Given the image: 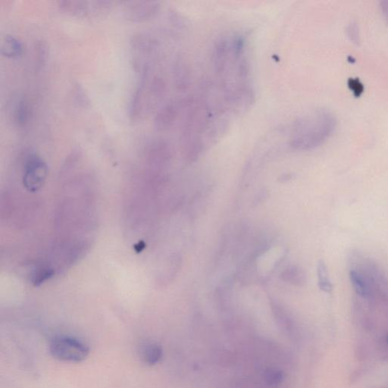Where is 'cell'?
<instances>
[{"label": "cell", "instance_id": "6da1fadb", "mask_svg": "<svg viewBox=\"0 0 388 388\" xmlns=\"http://www.w3.org/2000/svg\"><path fill=\"white\" fill-rule=\"evenodd\" d=\"M246 47L244 36H229L217 41L213 50L212 62L224 100L235 110H244L254 99Z\"/></svg>", "mask_w": 388, "mask_h": 388}, {"label": "cell", "instance_id": "7a4b0ae2", "mask_svg": "<svg viewBox=\"0 0 388 388\" xmlns=\"http://www.w3.org/2000/svg\"><path fill=\"white\" fill-rule=\"evenodd\" d=\"M336 127V117L332 112L324 108L312 110L295 120L290 145L298 151L316 149L332 136Z\"/></svg>", "mask_w": 388, "mask_h": 388}, {"label": "cell", "instance_id": "3957f363", "mask_svg": "<svg viewBox=\"0 0 388 388\" xmlns=\"http://www.w3.org/2000/svg\"><path fill=\"white\" fill-rule=\"evenodd\" d=\"M132 66L141 76L150 74L158 56V42L150 35L138 33L132 36L130 42Z\"/></svg>", "mask_w": 388, "mask_h": 388}, {"label": "cell", "instance_id": "277c9868", "mask_svg": "<svg viewBox=\"0 0 388 388\" xmlns=\"http://www.w3.org/2000/svg\"><path fill=\"white\" fill-rule=\"evenodd\" d=\"M51 355L57 360L72 362L84 361L90 354L86 344L69 336H58L54 338L50 344Z\"/></svg>", "mask_w": 388, "mask_h": 388}, {"label": "cell", "instance_id": "5b68a950", "mask_svg": "<svg viewBox=\"0 0 388 388\" xmlns=\"http://www.w3.org/2000/svg\"><path fill=\"white\" fill-rule=\"evenodd\" d=\"M58 8L64 14L78 18H88L104 16L111 11L113 2L111 1H78L63 0L58 1Z\"/></svg>", "mask_w": 388, "mask_h": 388}, {"label": "cell", "instance_id": "8992f818", "mask_svg": "<svg viewBox=\"0 0 388 388\" xmlns=\"http://www.w3.org/2000/svg\"><path fill=\"white\" fill-rule=\"evenodd\" d=\"M46 164L38 156L30 155L24 169V185L29 190L35 191L42 186L47 176Z\"/></svg>", "mask_w": 388, "mask_h": 388}, {"label": "cell", "instance_id": "52a82bcc", "mask_svg": "<svg viewBox=\"0 0 388 388\" xmlns=\"http://www.w3.org/2000/svg\"><path fill=\"white\" fill-rule=\"evenodd\" d=\"M124 4V18L132 22H146L154 18L160 10V2L130 1Z\"/></svg>", "mask_w": 388, "mask_h": 388}, {"label": "cell", "instance_id": "ba28073f", "mask_svg": "<svg viewBox=\"0 0 388 388\" xmlns=\"http://www.w3.org/2000/svg\"><path fill=\"white\" fill-rule=\"evenodd\" d=\"M178 110L177 106L173 102L166 104L157 113L155 118L156 128L158 130H164L171 127L177 117Z\"/></svg>", "mask_w": 388, "mask_h": 388}, {"label": "cell", "instance_id": "9c48e42d", "mask_svg": "<svg viewBox=\"0 0 388 388\" xmlns=\"http://www.w3.org/2000/svg\"><path fill=\"white\" fill-rule=\"evenodd\" d=\"M1 54L10 58H19L23 54V45L17 38L7 35L1 42Z\"/></svg>", "mask_w": 388, "mask_h": 388}, {"label": "cell", "instance_id": "30bf717a", "mask_svg": "<svg viewBox=\"0 0 388 388\" xmlns=\"http://www.w3.org/2000/svg\"><path fill=\"white\" fill-rule=\"evenodd\" d=\"M13 120L18 126H26L30 117V107L26 99L22 97L13 108Z\"/></svg>", "mask_w": 388, "mask_h": 388}, {"label": "cell", "instance_id": "8fae6325", "mask_svg": "<svg viewBox=\"0 0 388 388\" xmlns=\"http://www.w3.org/2000/svg\"><path fill=\"white\" fill-rule=\"evenodd\" d=\"M162 349L160 345L148 344L142 346L140 350L141 358L148 365H156L162 357Z\"/></svg>", "mask_w": 388, "mask_h": 388}, {"label": "cell", "instance_id": "7c38bea8", "mask_svg": "<svg viewBox=\"0 0 388 388\" xmlns=\"http://www.w3.org/2000/svg\"><path fill=\"white\" fill-rule=\"evenodd\" d=\"M317 274H318V286L320 289L326 293L332 292L333 286L329 277L327 266L324 262L320 261L318 262Z\"/></svg>", "mask_w": 388, "mask_h": 388}, {"label": "cell", "instance_id": "4fadbf2b", "mask_svg": "<svg viewBox=\"0 0 388 388\" xmlns=\"http://www.w3.org/2000/svg\"><path fill=\"white\" fill-rule=\"evenodd\" d=\"M284 280L295 285H302L306 282V276L304 272L296 266H292L285 270L282 274Z\"/></svg>", "mask_w": 388, "mask_h": 388}, {"label": "cell", "instance_id": "5bb4252c", "mask_svg": "<svg viewBox=\"0 0 388 388\" xmlns=\"http://www.w3.org/2000/svg\"><path fill=\"white\" fill-rule=\"evenodd\" d=\"M284 374L280 370H268L264 374V379L270 385H277L283 380Z\"/></svg>", "mask_w": 388, "mask_h": 388}, {"label": "cell", "instance_id": "9a60e30c", "mask_svg": "<svg viewBox=\"0 0 388 388\" xmlns=\"http://www.w3.org/2000/svg\"><path fill=\"white\" fill-rule=\"evenodd\" d=\"M346 34L351 42L358 44L360 41V28L356 22H351L346 28Z\"/></svg>", "mask_w": 388, "mask_h": 388}, {"label": "cell", "instance_id": "2e32d148", "mask_svg": "<svg viewBox=\"0 0 388 388\" xmlns=\"http://www.w3.org/2000/svg\"><path fill=\"white\" fill-rule=\"evenodd\" d=\"M74 91L76 92V98L80 105H83L84 107H86L90 105L89 98L86 95L83 88H82L80 85L79 86L77 85L74 86Z\"/></svg>", "mask_w": 388, "mask_h": 388}, {"label": "cell", "instance_id": "e0dca14e", "mask_svg": "<svg viewBox=\"0 0 388 388\" xmlns=\"http://www.w3.org/2000/svg\"><path fill=\"white\" fill-rule=\"evenodd\" d=\"M380 12L388 24V1H382L380 4Z\"/></svg>", "mask_w": 388, "mask_h": 388}]
</instances>
